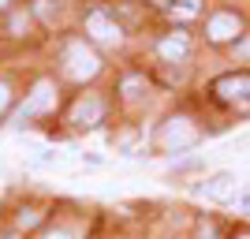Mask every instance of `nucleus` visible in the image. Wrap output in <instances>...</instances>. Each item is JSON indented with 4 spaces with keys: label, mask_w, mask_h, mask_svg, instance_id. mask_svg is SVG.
<instances>
[{
    "label": "nucleus",
    "mask_w": 250,
    "mask_h": 239,
    "mask_svg": "<svg viewBox=\"0 0 250 239\" xmlns=\"http://www.w3.org/2000/svg\"><path fill=\"white\" fill-rule=\"evenodd\" d=\"M213 94H217V101H247L250 97V75H224V79H217L213 83Z\"/></svg>",
    "instance_id": "nucleus-6"
},
{
    "label": "nucleus",
    "mask_w": 250,
    "mask_h": 239,
    "mask_svg": "<svg viewBox=\"0 0 250 239\" xmlns=\"http://www.w3.org/2000/svg\"><path fill=\"white\" fill-rule=\"evenodd\" d=\"M176 4H179V8H183V15H194L202 0H176Z\"/></svg>",
    "instance_id": "nucleus-10"
},
{
    "label": "nucleus",
    "mask_w": 250,
    "mask_h": 239,
    "mask_svg": "<svg viewBox=\"0 0 250 239\" xmlns=\"http://www.w3.org/2000/svg\"><path fill=\"white\" fill-rule=\"evenodd\" d=\"M194 142H198V127L190 124L187 116H172V120H165L161 131H157V146H161L165 153H183V150H190Z\"/></svg>",
    "instance_id": "nucleus-1"
},
{
    "label": "nucleus",
    "mask_w": 250,
    "mask_h": 239,
    "mask_svg": "<svg viewBox=\"0 0 250 239\" xmlns=\"http://www.w3.org/2000/svg\"><path fill=\"white\" fill-rule=\"evenodd\" d=\"M45 239H71V236H67V232H49Z\"/></svg>",
    "instance_id": "nucleus-15"
},
{
    "label": "nucleus",
    "mask_w": 250,
    "mask_h": 239,
    "mask_svg": "<svg viewBox=\"0 0 250 239\" xmlns=\"http://www.w3.org/2000/svg\"><path fill=\"white\" fill-rule=\"evenodd\" d=\"M63 64H67V75H71L75 83H86V79H94L101 71V60H97L94 49H86V42H71L67 52H63Z\"/></svg>",
    "instance_id": "nucleus-2"
},
{
    "label": "nucleus",
    "mask_w": 250,
    "mask_h": 239,
    "mask_svg": "<svg viewBox=\"0 0 250 239\" xmlns=\"http://www.w3.org/2000/svg\"><path fill=\"white\" fill-rule=\"evenodd\" d=\"M11 105V90H8V83H0V112Z\"/></svg>",
    "instance_id": "nucleus-11"
},
{
    "label": "nucleus",
    "mask_w": 250,
    "mask_h": 239,
    "mask_svg": "<svg viewBox=\"0 0 250 239\" xmlns=\"http://www.w3.org/2000/svg\"><path fill=\"white\" fill-rule=\"evenodd\" d=\"M101 116H104L101 97L86 94V97H79V101H75V109H71V124H75V127H97V124H101Z\"/></svg>",
    "instance_id": "nucleus-7"
},
{
    "label": "nucleus",
    "mask_w": 250,
    "mask_h": 239,
    "mask_svg": "<svg viewBox=\"0 0 250 239\" xmlns=\"http://www.w3.org/2000/svg\"><path fill=\"white\" fill-rule=\"evenodd\" d=\"M138 86H142V79H127V83H124V90H127V97H135V90H138Z\"/></svg>",
    "instance_id": "nucleus-13"
},
{
    "label": "nucleus",
    "mask_w": 250,
    "mask_h": 239,
    "mask_svg": "<svg viewBox=\"0 0 250 239\" xmlns=\"http://www.w3.org/2000/svg\"><path fill=\"white\" fill-rule=\"evenodd\" d=\"M239 34H243V19L231 15V11H217V15L209 19V38H213V42H231V38H239Z\"/></svg>",
    "instance_id": "nucleus-8"
},
{
    "label": "nucleus",
    "mask_w": 250,
    "mask_h": 239,
    "mask_svg": "<svg viewBox=\"0 0 250 239\" xmlns=\"http://www.w3.org/2000/svg\"><path fill=\"white\" fill-rule=\"evenodd\" d=\"M157 52H161L168 64H179V60L190 52V45H187V38H183V34H176V38H165V42L157 45Z\"/></svg>",
    "instance_id": "nucleus-9"
},
{
    "label": "nucleus",
    "mask_w": 250,
    "mask_h": 239,
    "mask_svg": "<svg viewBox=\"0 0 250 239\" xmlns=\"http://www.w3.org/2000/svg\"><path fill=\"white\" fill-rule=\"evenodd\" d=\"M202 195H206L209 202H235V198H239V179H235V172H217V176L206 179Z\"/></svg>",
    "instance_id": "nucleus-5"
},
{
    "label": "nucleus",
    "mask_w": 250,
    "mask_h": 239,
    "mask_svg": "<svg viewBox=\"0 0 250 239\" xmlns=\"http://www.w3.org/2000/svg\"><path fill=\"white\" fill-rule=\"evenodd\" d=\"M0 8H8V0H0Z\"/></svg>",
    "instance_id": "nucleus-16"
},
{
    "label": "nucleus",
    "mask_w": 250,
    "mask_h": 239,
    "mask_svg": "<svg viewBox=\"0 0 250 239\" xmlns=\"http://www.w3.org/2000/svg\"><path fill=\"white\" fill-rule=\"evenodd\" d=\"M86 34H90L94 42H101V45H120V38H124L120 22L108 19L104 11H90V15H86Z\"/></svg>",
    "instance_id": "nucleus-4"
},
{
    "label": "nucleus",
    "mask_w": 250,
    "mask_h": 239,
    "mask_svg": "<svg viewBox=\"0 0 250 239\" xmlns=\"http://www.w3.org/2000/svg\"><path fill=\"white\" fill-rule=\"evenodd\" d=\"M235 206H239V209H247V213H250V191H247V195H239V198H235Z\"/></svg>",
    "instance_id": "nucleus-14"
},
{
    "label": "nucleus",
    "mask_w": 250,
    "mask_h": 239,
    "mask_svg": "<svg viewBox=\"0 0 250 239\" xmlns=\"http://www.w3.org/2000/svg\"><path fill=\"white\" fill-rule=\"evenodd\" d=\"M52 109H56V86H52L49 79H42V83L34 86V94L26 97V105L15 112V127H19L26 116H42V112H52Z\"/></svg>",
    "instance_id": "nucleus-3"
},
{
    "label": "nucleus",
    "mask_w": 250,
    "mask_h": 239,
    "mask_svg": "<svg viewBox=\"0 0 250 239\" xmlns=\"http://www.w3.org/2000/svg\"><path fill=\"white\" fill-rule=\"evenodd\" d=\"M19 224H22V228H30V224H38V213H34V209H26V213L19 217Z\"/></svg>",
    "instance_id": "nucleus-12"
},
{
    "label": "nucleus",
    "mask_w": 250,
    "mask_h": 239,
    "mask_svg": "<svg viewBox=\"0 0 250 239\" xmlns=\"http://www.w3.org/2000/svg\"><path fill=\"white\" fill-rule=\"evenodd\" d=\"M243 239H250V236H243Z\"/></svg>",
    "instance_id": "nucleus-17"
}]
</instances>
